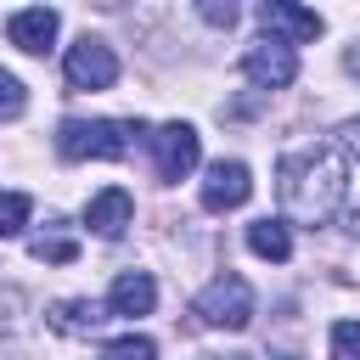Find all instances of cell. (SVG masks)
<instances>
[{"instance_id": "ffe728a7", "label": "cell", "mask_w": 360, "mask_h": 360, "mask_svg": "<svg viewBox=\"0 0 360 360\" xmlns=\"http://www.w3.org/2000/svg\"><path fill=\"white\" fill-rule=\"evenodd\" d=\"M343 135H349V146H354V158H360V118H354V124H349Z\"/></svg>"}, {"instance_id": "e0dca14e", "label": "cell", "mask_w": 360, "mask_h": 360, "mask_svg": "<svg viewBox=\"0 0 360 360\" xmlns=\"http://www.w3.org/2000/svg\"><path fill=\"white\" fill-rule=\"evenodd\" d=\"M22 107H28V90H22V79L0 68V124H11V118H22Z\"/></svg>"}, {"instance_id": "5b68a950", "label": "cell", "mask_w": 360, "mask_h": 360, "mask_svg": "<svg viewBox=\"0 0 360 360\" xmlns=\"http://www.w3.org/2000/svg\"><path fill=\"white\" fill-rule=\"evenodd\" d=\"M62 73H68V84H73V90H107V84L118 79V56H112V45H107V39L79 34V39L68 45V56H62Z\"/></svg>"}, {"instance_id": "30bf717a", "label": "cell", "mask_w": 360, "mask_h": 360, "mask_svg": "<svg viewBox=\"0 0 360 360\" xmlns=\"http://www.w3.org/2000/svg\"><path fill=\"white\" fill-rule=\"evenodd\" d=\"M129 219H135V202H129L124 186H101V191L84 202V225H90L101 242H118V236L129 231Z\"/></svg>"}, {"instance_id": "277c9868", "label": "cell", "mask_w": 360, "mask_h": 360, "mask_svg": "<svg viewBox=\"0 0 360 360\" xmlns=\"http://www.w3.org/2000/svg\"><path fill=\"white\" fill-rule=\"evenodd\" d=\"M146 146H152V169H158V180H186L191 169H197V158H202V141H197V129L191 124H158L152 135H146Z\"/></svg>"}, {"instance_id": "5bb4252c", "label": "cell", "mask_w": 360, "mask_h": 360, "mask_svg": "<svg viewBox=\"0 0 360 360\" xmlns=\"http://www.w3.org/2000/svg\"><path fill=\"white\" fill-rule=\"evenodd\" d=\"M28 253H34L39 264H73V253H79V242H73V236L62 231V219H51V225H45V231H39L34 242H28Z\"/></svg>"}, {"instance_id": "7c38bea8", "label": "cell", "mask_w": 360, "mask_h": 360, "mask_svg": "<svg viewBox=\"0 0 360 360\" xmlns=\"http://www.w3.org/2000/svg\"><path fill=\"white\" fill-rule=\"evenodd\" d=\"M45 321H51L56 332H68V338H84V332H96V326L107 321V304H96V298H56Z\"/></svg>"}, {"instance_id": "2e32d148", "label": "cell", "mask_w": 360, "mask_h": 360, "mask_svg": "<svg viewBox=\"0 0 360 360\" xmlns=\"http://www.w3.org/2000/svg\"><path fill=\"white\" fill-rule=\"evenodd\" d=\"M28 214H34V202L22 191H0V236H17L28 225Z\"/></svg>"}, {"instance_id": "7a4b0ae2", "label": "cell", "mask_w": 360, "mask_h": 360, "mask_svg": "<svg viewBox=\"0 0 360 360\" xmlns=\"http://www.w3.org/2000/svg\"><path fill=\"white\" fill-rule=\"evenodd\" d=\"M135 135H141L135 118H62V129H56V152H62L68 163H84V158L112 163V158L129 152Z\"/></svg>"}, {"instance_id": "d6986e66", "label": "cell", "mask_w": 360, "mask_h": 360, "mask_svg": "<svg viewBox=\"0 0 360 360\" xmlns=\"http://www.w3.org/2000/svg\"><path fill=\"white\" fill-rule=\"evenodd\" d=\"M197 11H202V17L214 22V28H231V22H236V6H231V0H225V6H219V0H202Z\"/></svg>"}, {"instance_id": "9c48e42d", "label": "cell", "mask_w": 360, "mask_h": 360, "mask_svg": "<svg viewBox=\"0 0 360 360\" xmlns=\"http://www.w3.org/2000/svg\"><path fill=\"white\" fill-rule=\"evenodd\" d=\"M56 28H62V17H56L51 6H22V11L6 17V39H11L17 51H28V56H45V51L56 45Z\"/></svg>"}, {"instance_id": "3957f363", "label": "cell", "mask_w": 360, "mask_h": 360, "mask_svg": "<svg viewBox=\"0 0 360 360\" xmlns=\"http://www.w3.org/2000/svg\"><path fill=\"white\" fill-rule=\"evenodd\" d=\"M191 315L202 321V326H219V332H242L248 321H253V287L242 281V276H214L197 298H191Z\"/></svg>"}, {"instance_id": "9a60e30c", "label": "cell", "mask_w": 360, "mask_h": 360, "mask_svg": "<svg viewBox=\"0 0 360 360\" xmlns=\"http://www.w3.org/2000/svg\"><path fill=\"white\" fill-rule=\"evenodd\" d=\"M101 360H158V343L141 338V332H124V338H107L101 343Z\"/></svg>"}, {"instance_id": "4fadbf2b", "label": "cell", "mask_w": 360, "mask_h": 360, "mask_svg": "<svg viewBox=\"0 0 360 360\" xmlns=\"http://www.w3.org/2000/svg\"><path fill=\"white\" fill-rule=\"evenodd\" d=\"M248 248H253L259 259L281 264V259L292 253V231H287L281 219H253V225H248Z\"/></svg>"}, {"instance_id": "ac0fdd59", "label": "cell", "mask_w": 360, "mask_h": 360, "mask_svg": "<svg viewBox=\"0 0 360 360\" xmlns=\"http://www.w3.org/2000/svg\"><path fill=\"white\" fill-rule=\"evenodd\" d=\"M332 360H360V321L332 326Z\"/></svg>"}, {"instance_id": "ba28073f", "label": "cell", "mask_w": 360, "mask_h": 360, "mask_svg": "<svg viewBox=\"0 0 360 360\" xmlns=\"http://www.w3.org/2000/svg\"><path fill=\"white\" fill-rule=\"evenodd\" d=\"M253 197V174L242 158H219L208 163V180H202V208L208 214H225V208H242Z\"/></svg>"}, {"instance_id": "52a82bcc", "label": "cell", "mask_w": 360, "mask_h": 360, "mask_svg": "<svg viewBox=\"0 0 360 360\" xmlns=\"http://www.w3.org/2000/svg\"><path fill=\"white\" fill-rule=\"evenodd\" d=\"M242 73L259 84V90H287L298 79V51L292 45H276V39H259L242 51Z\"/></svg>"}, {"instance_id": "6da1fadb", "label": "cell", "mask_w": 360, "mask_h": 360, "mask_svg": "<svg viewBox=\"0 0 360 360\" xmlns=\"http://www.w3.org/2000/svg\"><path fill=\"white\" fill-rule=\"evenodd\" d=\"M349 197V152L338 141H315L281 158V208L298 225H326Z\"/></svg>"}, {"instance_id": "44dd1931", "label": "cell", "mask_w": 360, "mask_h": 360, "mask_svg": "<svg viewBox=\"0 0 360 360\" xmlns=\"http://www.w3.org/2000/svg\"><path fill=\"white\" fill-rule=\"evenodd\" d=\"M281 360H298V354H281Z\"/></svg>"}, {"instance_id": "8992f818", "label": "cell", "mask_w": 360, "mask_h": 360, "mask_svg": "<svg viewBox=\"0 0 360 360\" xmlns=\"http://www.w3.org/2000/svg\"><path fill=\"white\" fill-rule=\"evenodd\" d=\"M259 22H264V39H276V45H309V39H321V11H304V6H292V0H264L259 6Z\"/></svg>"}, {"instance_id": "8fae6325", "label": "cell", "mask_w": 360, "mask_h": 360, "mask_svg": "<svg viewBox=\"0 0 360 360\" xmlns=\"http://www.w3.org/2000/svg\"><path fill=\"white\" fill-rule=\"evenodd\" d=\"M152 304H158V281L146 276V270H124L112 287H107V315H152Z\"/></svg>"}]
</instances>
